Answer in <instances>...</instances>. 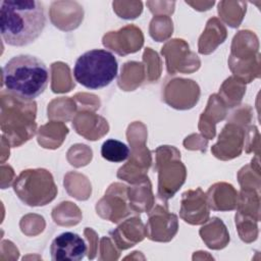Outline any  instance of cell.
<instances>
[{
	"mask_svg": "<svg viewBox=\"0 0 261 261\" xmlns=\"http://www.w3.org/2000/svg\"><path fill=\"white\" fill-rule=\"evenodd\" d=\"M46 25L44 4L37 0H2L0 33L3 41L13 47L35 42Z\"/></svg>",
	"mask_w": 261,
	"mask_h": 261,
	"instance_id": "6da1fadb",
	"label": "cell"
},
{
	"mask_svg": "<svg viewBox=\"0 0 261 261\" xmlns=\"http://www.w3.org/2000/svg\"><path fill=\"white\" fill-rule=\"evenodd\" d=\"M2 75L8 92L23 101H32L43 94L50 81L48 66L31 54L11 57L3 66Z\"/></svg>",
	"mask_w": 261,
	"mask_h": 261,
	"instance_id": "7a4b0ae2",
	"label": "cell"
},
{
	"mask_svg": "<svg viewBox=\"0 0 261 261\" xmlns=\"http://www.w3.org/2000/svg\"><path fill=\"white\" fill-rule=\"evenodd\" d=\"M116 57L106 49H92L77 57L73 66L74 80L90 90L110 85L117 76Z\"/></svg>",
	"mask_w": 261,
	"mask_h": 261,
	"instance_id": "3957f363",
	"label": "cell"
},
{
	"mask_svg": "<svg viewBox=\"0 0 261 261\" xmlns=\"http://www.w3.org/2000/svg\"><path fill=\"white\" fill-rule=\"evenodd\" d=\"M13 190L20 201L29 206H44L57 194L52 174L42 168L21 171L13 182Z\"/></svg>",
	"mask_w": 261,
	"mask_h": 261,
	"instance_id": "277c9868",
	"label": "cell"
},
{
	"mask_svg": "<svg viewBox=\"0 0 261 261\" xmlns=\"http://www.w3.org/2000/svg\"><path fill=\"white\" fill-rule=\"evenodd\" d=\"M87 250L85 240L73 231L59 233L50 246L51 259L54 261H80L85 258Z\"/></svg>",
	"mask_w": 261,
	"mask_h": 261,
	"instance_id": "5b68a950",
	"label": "cell"
},
{
	"mask_svg": "<svg viewBox=\"0 0 261 261\" xmlns=\"http://www.w3.org/2000/svg\"><path fill=\"white\" fill-rule=\"evenodd\" d=\"M129 153L128 146L115 139H108L104 141L101 146V156L109 162H123L128 158Z\"/></svg>",
	"mask_w": 261,
	"mask_h": 261,
	"instance_id": "8992f818",
	"label": "cell"
}]
</instances>
